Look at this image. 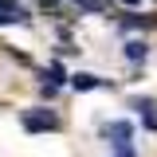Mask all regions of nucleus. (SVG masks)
<instances>
[{"label":"nucleus","instance_id":"obj_3","mask_svg":"<svg viewBox=\"0 0 157 157\" xmlns=\"http://www.w3.org/2000/svg\"><path fill=\"white\" fill-rule=\"evenodd\" d=\"M0 24H28V8H20L12 0H0Z\"/></svg>","mask_w":157,"mask_h":157},{"label":"nucleus","instance_id":"obj_7","mask_svg":"<svg viewBox=\"0 0 157 157\" xmlns=\"http://www.w3.org/2000/svg\"><path fill=\"white\" fill-rule=\"evenodd\" d=\"M47 82H51L55 90H59V82H67V71H63V63H59V59L47 63Z\"/></svg>","mask_w":157,"mask_h":157},{"label":"nucleus","instance_id":"obj_8","mask_svg":"<svg viewBox=\"0 0 157 157\" xmlns=\"http://www.w3.org/2000/svg\"><path fill=\"white\" fill-rule=\"evenodd\" d=\"M130 106H134V110H141V118H149V114L157 110V102H153V98H134Z\"/></svg>","mask_w":157,"mask_h":157},{"label":"nucleus","instance_id":"obj_6","mask_svg":"<svg viewBox=\"0 0 157 157\" xmlns=\"http://www.w3.org/2000/svg\"><path fill=\"white\" fill-rule=\"evenodd\" d=\"M118 24H122V28H157V12L153 16H122Z\"/></svg>","mask_w":157,"mask_h":157},{"label":"nucleus","instance_id":"obj_2","mask_svg":"<svg viewBox=\"0 0 157 157\" xmlns=\"http://www.w3.org/2000/svg\"><path fill=\"white\" fill-rule=\"evenodd\" d=\"M102 134L110 137V145H114L118 157H134V141H130V137H134V126H130V122H106Z\"/></svg>","mask_w":157,"mask_h":157},{"label":"nucleus","instance_id":"obj_1","mask_svg":"<svg viewBox=\"0 0 157 157\" xmlns=\"http://www.w3.org/2000/svg\"><path fill=\"white\" fill-rule=\"evenodd\" d=\"M20 126L28 134H51V130H59V114L47 110V106H32V110L20 114Z\"/></svg>","mask_w":157,"mask_h":157},{"label":"nucleus","instance_id":"obj_5","mask_svg":"<svg viewBox=\"0 0 157 157\" xmlns=\"http://www.w3.org/2000/svg\"><path fill=\"white\" fill-rule=\"evenodd\" d=\"M145 55H149L145 39H130V43H126V59H130V63H145Z\"/></svg>","mask_w":157,"mask_h":157},{"label":"nucleus","instance_id":"obj_4","mask_svg":"<svg viewBox=\"0 0 157 157\" xmlns=\"http://www.w3.org/2000/svg\"><path fill=\"white\" fill-rule=\"evenodd\" d=\"M71 86H75V90H94V86H110V82L90 75V71H78V75H71Z\"/></svg>","mask_w":157,"mask_h":157},{"label":"nucleus","instance_id":"obj_10","mask_svg":"<svg viewBox=\"0 0 157 157\" xmlns=\"http://www.w3.org/2000/svg\"><path fill=\"white\" fill-rule=\"evenodd\" d=\"M39 4H43V8H55V4H59V0H39Z\"/></svg>","mask_w":157,"mask_h":157},{"label":"nucleus","instance_id":"obj_9","mask_svg":"<svg viewBox=\"0 0 157 157\" xmlns=\"http://www.w3.org/2000/svg\"><path fill=\"white\" fill-rule=\"evenodd\" d=\"M71 4H78V8H86V12H106V8H102V0H71Z\"/></svg>","mask_w":157,"mask_h":157},{"label":"nucleus","instance_id":"obj_11","mask_svg":"<svg viewBox=\"0 0 157 157\" xmlns=\"http://www.w3.org/2000/svg\"><path fill=\"white\" fill-rule=\"evenodd\" d=\"M122 4H126V8H137V4H141V0H122Z\"/></svg>","mask_w":157,"mask_h":157}]
</instances>
